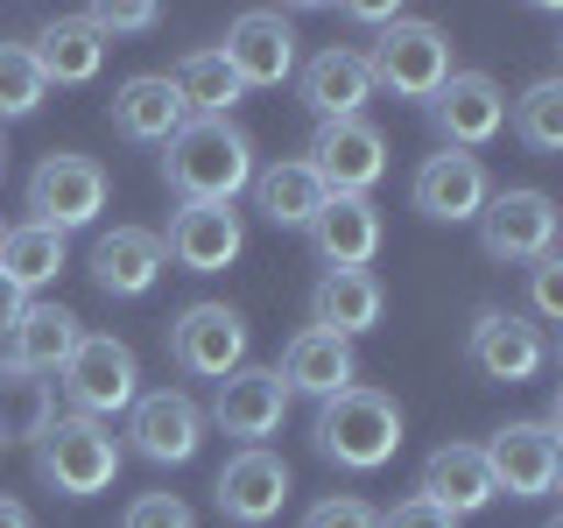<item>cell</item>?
<instances>
[{"mask_svg":"<svg viewBox=\"0 0 563 528\" xmlns=\"http://www.w3.org/2000/svg\"><path fill=\"white\" fill-rule=\"evenodd\" d=\"M163 148V184L184 205H233L254 184V141L233 120H184Z\"/></svg>","mask_w":563,"mask_h":528,"instance_id":"obj_1","label":"cell"},{"mask_svg":"<svg viewBox=\"0 0 563 528\" xmlns=\"http://www.w3.org/2000/svg\"><path fill=\"white\" fill-rule=\"evenodd\" d=\"M310 437H317V458H331L339 472H380L401 451V409H395V395L352 381L331 402H317Z\"/></svg>","mask_w":563,"mask_h":528,"instance_id":"obj_2","label":"cell"},{"mask_svg":"<svg viewBox=\"0 0 563 528\" xmlns=\"http://www.w3.org/2000/svg\"><path fill=\"white\" fill-rule=\"evenodd\" d=\"M35 472L43 486H57L64 501H92L120 480V437L92 416H57L35 437Z\"/></svg>","mask_w":563,"mask_h":528,"instance_id":"obj_3","label":"cell"},{"mask_svg":"<svg viewBox=\"0 0 563 528\" xmlns=\"http://www.w3.org/2000/svg\"><path fill=\"white\" fill-rule=\"evenodd\" d=\"M57 381H64V395H70V416H92V422H106V416H120V409H134V402H141L134 345L113 339V331H85Z\"/></svg>","mask_w":563,"mask_h":528,"instance_id":"obj_4","label":"cell"},{"mask_svg":"<svg viewBox=\"0 0 563 528\" xmlns=\"http://www.w3.org/2000/svg\"><path fill=\"white\" fill-rule=\"evenodd\" d=\"M366 70H374V92L430 106V92L451 78V35L437 22H409V14H401V22L380 29V43L366 50Z\"/></svg>","mask_w":563,"mask_h":528,"instance_id":"obj_5","label":"cell"},{"mask_svg":"<svg viewBox=\"0 0 563 528\" xmlns=\"http://www.w3.org/2000/svg\"><path fill=\"white\" fill-rule=\"evenodd\" d=\"M479 458L493 472V493H507V501H550L563 480V444L550 422H507V430H493V444H479Z\"/></svg>","mask_w":563,"mask_h":528,"instance_id":"obj_6","label":"cell"},{"mask_svg":"<svg viewBox=\"0 0 563 528\" xmlns=\"http://www.w3.org/2000/svg\"><path fill=\"white\" fill-rule=\"evenodd\" d=\"M29 211L35 226H49V233H78V226H92L106 211V169L92 163V155H43L29 176Z\"/></svg>","mask_w":563,"mask_h":528,"instance_id":"obj_7","label":"cell"},{"mask_svg":"<svg viewBox=\"0 0 563 528\" xmlns=\"http://www.w3.org/2000/svg\"><path fill=\"white\" fill-rule=\"evenodd\" d=\"M303 163L317 169L324 198H366L387 176V141H380L374 120H324Z\"/></svg>","mask_w":563,"mask_h":528,"instance_id":"obj_8","label":"cell"},{"mask_svg":"<svg viewBox=\"0 0 563 528\" xmlns=\"http://www.w3.org/2000/svg\"><path fill=\"white\" fill-rule=\"evenodd\" d=\"M169 360L190 381H225L233 366H246V317L233 304H190L169 324Z\"/></svg>","mask_w":563,"mask_h":528,"instance_id":"obj_9","label":"cell"},{"mask_svg":"<svg viewBox=\"0 0 563 528\" xmlns=\"http://www.w3.org/2000/svg\"><path fill=\"white\" fill-rule=\"evenodd\" d=\"M219 57L233 64L240 92H275V85L296 78V22H289V14L254 8V14H240V22L225 29Z\"/></svg>","mask_w":563,"mask_h":528,"instance_id":"obj_10","label":"cell"},{"mask_svg":"<svg viewBox=\"0 0 563 528\" xmlns=\"http://www.w3.org/2000/svg\"><path fill=\"white\" fill-rule=\"evenodd\" d=\"M198 444H205V409L184 395V387L141 395L128 409V451L148 458V465H190Z\"/></svg>","mask_w":563,"mask_h":528,"instance_id":"obj_11","label":"cell"},{"mask_svg":"<svg viewBox=\"0 0 563 528\" xmlns=\"http://www.w3.org/2000/svg\"><path fill=\"white\" fill-rule=\"evenodd\" d=\"M479 246L486 261H542L556 254V205L542 190H500L479 205Z\"/></svg>","mask_w":563,"mask_h":528,"instance_id":"obj_12","label":"cell"},{"mask_svg":"<svg viewBox=\"0 0 563 528\" xmlns=\"http://www.w3.org/2000/svg\"><path fill=\"white\" fill-rule=\"evenodd\" d=\"M430 120L457 155H472L507 128V92L486 78V70H451V78L430 92Z\"/></svg>","mask_w":563,"mask_h":528,"instance_id":"obj_13","label":"cell"},{"mask_svg":"<svg viewBox=\"0 0 563 528\" xmlns=\"http://www.w3.org/2000/svg\"><path fill=\"white\" fill-rule=\"evenodd\" d=\"M282 416H289V387H282L275 366H233V374L219 381L211 422H219L225 437H240V451L268 444V437L282 430Z\"/></svg>","mask_w":563,"mask_h":528,"instance_id":"obj_14","label":"cell"},{"mask_svg":"<svg viewBox=\"0 0 563 528\" xmlns=\"http://www.w3.org/2000/svg\"><path fill=\"white\" fill-rule=\"evenodd\" d=\"M240 246H246V219L233 205H176L163 261H176V268H190V275H219V268L240 261Z\"/></svg>","mask_w":563,"mask_h":528,"instance_id":"obj_15","label":"cell"},{"mask_svg":"<svg viewBox=\"0 0 563 528\" xmlns=\"http://www.w3.org/2000/svg\"><path fill=\"white\" fill-rule=\"evenodd\" d=\"M211 501H219V515H225V521L261 528V521H275V515H282V501H289V465H282L268 444L233 451V458L219 465V486H211Z\"/></svg>","mask_w":563,"mask_h":528,"instance_id":"obj_16","label":"cell"},{"mask_svg":"<svg viewBox=\"0 0 563 528\" xmlns=\"http://www.w3.org/2000/svg\"><path fill=\"white\" fill-rule=\"evenodd\" d=\"M465 352H472V366H479L486 381H500V387L536 381L542 360H550L542 331L528 324V317H515V310H479V317H472V345Z\"/></svg>","mask_w":563,"mask_h":528,"instance_id":"obj_17","label":"cell"},{"mask_svg":"<svg viewBox=\"0 0 563 528\" xmlns=\"http://www.w3.org/2000/svg\"><path fill=\"white\" fill-rule=\"evenodd\" d=\"M163 240L148 233V226H113V233H99L92 246V282L99 296H113V304H134V296H148L155 282H163Z\"/></svg>","mask_w":563,"mask_h":528,"instance_id":"obj_18","label":"cell"},{"mask_svg":"<svg viewBox=\"0 0 563 528\" xmlns=\"http://www.w3.org/2000/svg\"><path fill=\"white\" fill-rule=\"evenodd\" d=\"M303 233H310V254L324 261V275L331 268H366V261L380 254V211H374V198H324Z\"/></svg>","mask_w":563,"mask_h":528,"instance_id":"obj_19","label":"cell"},{"mask_svg":"<svg viewBox=\"0 0 563 528\" xmlns=\"http://www.w3.org/2000/svg\"><path fill=\"white\" fill-rule=\"evenodd\" d=\"M416 211L422 219H444V226H457V219H479V205L493 198V184H486V163L479 155H457V148H444V155H430V163L416 169Z\"/></svg>","mask_w":563,"mask_h":528,"instance_id":"obj_20","label":"cell"},{"mask_svg":"<svg viewBox=\"0 0 563 528\" xmlns=\"http://www.w3.org/2000/svg\"><path fill=\"white\" fill-rule=\"evenodd\" d=\"M275 374H282V387H289V395H317V402H331L339 387L360 381V360H352V339L303 324L289 345H282V366H275Z\"/></svg>","mask_w":563,"mask_h":528,"instance_id":"obj_21","label":"cell"},{"mask_svg":"<svg viewBox=\"0 0 563 528\" xmlns=\"http://www.w3.org/2000/svg\"><path fill=\"white\" fill-rule=\"evenodd\" d=\"M416 493L430 507H444V515H479L486 501H500L493 493V472H486V458H479V444H437L430 458H422V480H416Z\"/></svg>","mask_w":563,"mask_h":528,"instance_id":"obj_22","label":"cell"},{"mask_svg":"<svg viewBox=\"0 0 563 528\" xmlns=\"http://www.w3.org/2000/svg\"><path fill=\"white\" fill-rule=\"evenodd\" d=\"M374 99V70H366V50H317L303 64V106L324 120H360V106Z\"/></svg>","mask_w":563,"mask_h":528,"instance_id":"obj_23","label":"cell"},{"mask_svg":"<svg viewBox=\"0 0 563 528\" xmlns=\"http://www.w3.org/2000/svg\"><path fill=\"white\" fill-rule=\"evenodd\" d=\"M78 317L64 304H22V317L8 324V366H22V374H64V360L78 352Z\"/></svg>","mask_w":563,"mask_h":528,"instance_id":"obj_24","label":"cell"},{"mask_svg":"<svg viewBox=\"0 0 563 528\" xmlns=\"http://www.w3.org/2000/svg\"><path fill=\"white\" fill-rule=\"evenodd\" d=\"M29 57L43 70V85H92L99 64H106V35L85 22V14H57V22L35 29Z\"/></svg>","mask_w":563,"mask_h":528,"instance_id":"obj_25","label":"cell"},{"mask_svg":"<svg viewBox=\"0 0 563 528\" xmlns=\"http://www.w3.org/2000/svg\"><path fill=\"white\" fill-rule=\"evenodd\" d=\"M380 310H387V296H380V282L366 268H331V275H317V289H310V324L339 331V339L374 331Z\"/></svg>","mask_w":563,"mask_h":528,"instance_id":"obj_26","label":"cell"},{"mask_svg":"<svg viewBox=\"0 0 563 528\" xmlns=\"http://www.w3.org/2000/svg\"><path fill=\"white\" fill-rule=\"evenodd\" d=\"M106 113H113V134L120 141H169L176 128H184V99L169 92V78H128L113 92V106H106Z\"/></svg>","mask_w":563,"mask_h":528,"instance_id":"obj_27","label":"cell"},{"mask_svg":"<svg viewBox=\"0 0 563 528\" xmlns=\"http://www.w3.org/2000/svg\"><path fill=\"white\" fill-rule=\"evenodd\" d=\"M49 422H57V387L43 374H22V366L0 360V451L35 444Z\"/></svg>","mask_w":563,"mask_h":528,"instance_id":"obj_28","label":"cell"},{"mask_svg":"<svg viewBox=\"0 0 563 528\" xmlns=\"http://www.w3.org/2000/svg\"><path fill=\"white\" fill-rule=\"evenodd\" d=\"M169 92L184 99V113H190V120H225V113H233V106L246 99V92H240V78H233V64H225L219 50H190V57H176Z\"/></svg>","mask_w":563,"mask_h":528,"instance_id":"obj_29","label":"cell"},{"mask_svg":"<svg viewBox=\"0 0 563 528\" xmlns=\"http://www.w3.org/2000/svg\"><path fill=\"white\" fill-rule=\"evenodd\" d=\"M254 211L268 226H310L317 205H324V184H317V169L296 155V163H275V169H254Z\"/></svg>","mask_w":563,"mask_h":528,"instance_id":"obj_30","label":"cell"},{"mask_svg":"<svg viewBox=\"0 0 563 528\" xmlns=\"http://www.w3.org/2000/svg\"><path fill=\"white\" fill-rule=\"evenodd\" d=\"M0 275L14 282V289H43V282H57L64 275V233H49V226H8L0 233Z\"/></svg>","mask_w":563,"mask_h":528,"instance_id":"obj_31","label":"cell"},{"mask_svg":"<svg viewBox=\"0 0 563 528\" xmlns=\"http://www.w3.org/2000/svg\"><path fill=\"white\" fill-rule=\"evenodd\" d=\"M515 134H521L536 155H556V148H563V78H536V85L515 99Z\"/></svg>","mask_w":563,"mask_h":528,"instance_id":"obj_32","label":"cell"},{"mask_svg":"<svg viewBox=\"0 0 563 528\" xmlns=\"http://www.w3.org/2000/svg\"><path fill=\"white\" fill-rule=\"evenodd\" d=\"M43 70H35L29 43H0V120H29L43 106Z\"/></svg>","mask_w":563,"mask_h":528,"instance_id":"obj_33","label":"cell"},{"mask_svg":"<svg viewBox=\"0 0 563 528\" xmlns=\"http://www.w3.org/2000/svg\"><path fill=\"white\" fill-rule=\"evenodd\" d=\"M85 22L99 35H148L163 22V8H148V0H99V8H85Z\"/></svg>","mask_w":563,"mask_h":528,"instance_id":"obj_34","label":"cell"},{"mask_svg":"<svg viewBox=\"0 0 563 528\" xmlns=\"http://www.w3.org/2000/svg\"><path fill=\"white\" fill-rule=\"evenodd\" d=\"M120 528H198V515H190V507L176 501V493H141Z\"/></svg>","mask_w":563,"mask_h":528,"instance_id":"obj_35","label":"cell"},{"mask_svg":"<svg viewBox=\"0 0 563 528\" xmlns=\"http://www.w3.org/2000/svg\"><path fill=\"white\" fill-rule=\"evenodd\" d=\"M528 296H536V317H563V254H542L528 261Z\"/></svg>","mask_w":563,"mask_h":528,"instance_id":"obj_36","label":"cell"},{"mask_svg":"<svg viewBox=\"0 0 563 528\" xmlns=\"http://www.w3.org/2000/svg\"><path fill=\"white\" fill-rule=\"evenodd\" d=\"M303 528H380V515L366 501H352V493H339V501H317L303 515Z\"/></svg>","mask_w":563,"mask_h":528,"instance_id":"obj_37","label":"cell"},{"mask_svg":"<svg viewBox=\"0 0 563 528\" xmlns=\"http://www.w3.org/2000/svg\"><path fill=\"white\" fill-rule=\"evenodd\" d=\"M380 528H457V515H444V507H430L422 493H409V501H395L380 515Z\"/></svg>","mask_w":563,"mask_h":528,"instance_id":"obj_38","label":"cell"},{"mask_svg":"<svg viewBox=\"0 0 563 528\" xmlns=\"http://www.w3.org/2000/svg\"><path fill=\"white\" fill-rule=\"evenodd\" d=\"M22 304H29V296H22V289H14V282H8V275H0V331H8V324H14V317H22Z\"/></svg>","mask_w":563,"mask_h":528,"instance_id":"obj_39","label":"cell"},{"mask_svg":"<svg viewBox=\"0 0 563 528\" xmlns=\"http://www.w3.org/2000/svg\"><path fill=\"white\" fill-rule=\"evenodd\" d=\"M0 528H35V515L22 501H8V493H0Z\"/></svg>","mask_w":563,"mask_h":528,"instance_id":"obj_40","label":"cell"},{"mask_svg":"<svg viewBox=\"0 0 563 528\" xmlns=\"http://www.w3.org/2000/svg\"><path fill=\"white\" fill-rule=\"evenodd\" d=\"M0 169H8V148H0Z\"/></svg>","mask_w":563,"mask_h":528,"instance_id":"obj_41","label":"cell"},{"mask_svg":"<svg viewBox=\"0 0 563 528\" xmlns=\"http://www.w3.org/2000/svg\"><path fill=\"white\" fill-rule=\"evenodd\" d=\"M542 528H563V521H542Z\"/></svg>","mask_w":563,"mask_h":528,"instance_id":"obj_42","label":"cell"},{"mask_svg":"<svg viewBox=\"0 0 563 528\" xmlns=\"http://www.w3.org/2000/svg\"><path fill=\"white\" fill-rule=\"evenodd\" d=\"M0 233H8V226H0Z\"/></svg>","mask_w":563,"mask_h":528,"instance_id":"obj_43","label":"cell"}]
</instances>
